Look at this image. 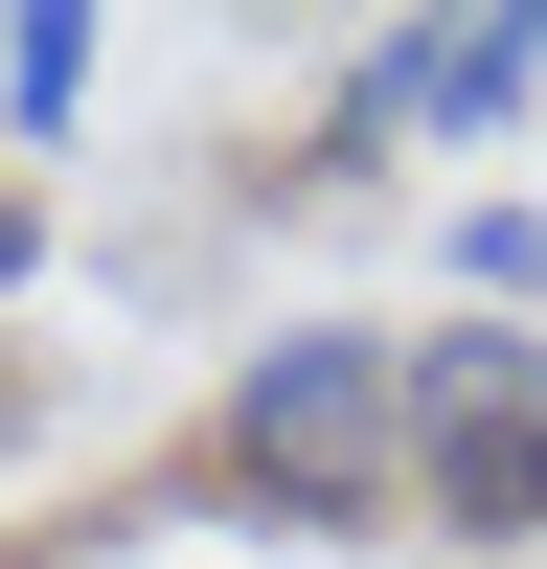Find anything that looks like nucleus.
Listing matches in <instances>:
<instances>
[{"label":"nucleus","instance_id":"39448f33","mask_svg":"<svg viewBox=\"0 0 547 569\" xmlns=\"http://www.w3.org/2000/svg\"><path fill=\"white\" fill-rule=\"evenodd\" d=\"M23 251H46V206H23V182H0V297H23Z\"/></svg>","mask_w":547,"mask_h":569},{"label":"nucleus","instance_id":"7ed1b4c3","mask_svg":"<svg viewBox=\"0 0 547 569\" xmlns=\"http://www.w3.org/2000/svg\"><path fill=\"white\" fill-rule=\"evenodd\" d=\"M547 91V0L525 23H365L342 46V137H501Z\"/></svg>","mask_w":547,"mask_h":569},{"label":"nucleus","instance_id":"f03ea898","mask_svg":"<svg viewBox=\"0 0 547 569\" xmlns=\"http://www.w3.org/2000/svg\"><path fill=\"white\" fill-rule=\"evenodd\" d=\"M410 525L547 547V319H410Z\"/></svg>","mask_w":547,"mask_h":569},{"label":"nucleus","instance_id":"20e7f679","mask_svg":"<svg viewBox=\"0 0 547 569\" xmlns=\"http://www.w3.org/2000/svg\"><path fill=\"white\" fill-rule=\"evenodd\" d=\"M0 114H23V137L91 114V23H69V0H46V23H0Z\"/></svg>","mask_w":547,"mask_h":569},{"label":"nucleus","instance_id":"f257e3e1","mask_svg":"<svg viewBox=\"0 0 547 569\" xmlns=\"http://www.w3.org/2000/svg\"><path fill=\"white\" fill-rule=\"evenodd\" d=\"M182 501L251 525V547L410 525V342H388V319H274V342L206 388V433H182Z\"/></svg>","mask_w":547,"mask_h":569}]
</instances>
